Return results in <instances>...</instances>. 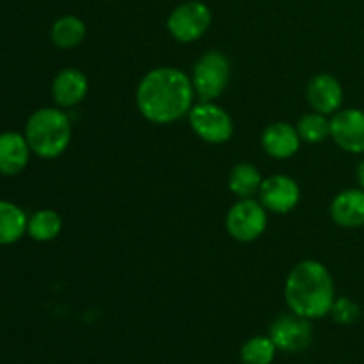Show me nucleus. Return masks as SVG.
<instances>
[{
  "label": "nucleus",
  "instance_id": "11",
  "mask_svg": "<svg viewBox=\"0 0 364 364\" xmlns=\"http://www.w3.org/2000/svg\"><path fill=\"white\" fill-rule=\"evenodd\" d=\"M306 100L315 112L333 116L343 103V87L340 80L331 73H318L308 82Z\"/></svg>",
  "mask_w": 364,
  "mask_h": 364
},
{
  "label": "nucleus",
  "instance_id": "17",
  "mask_svg": "<svg viewBox=\"0 0 364 364\" xmlns=\"http://www.w3.org/2000/svg\"><path fill=\"white\" fill-rule=\"evenodd\" d=\"M85 34H87L85 23L75 14L60 16L59 20L53 21L52 31H50V38H52L53 45L63 50H70L80 45L85 39Z\"/></svg>",
  "mask_w": 364,
  "mask_h": 364
},
{
  "label": "nucleus",
  "instance_id": "21",
  "mask_svg": "<svg viewBox=\"0 0 364 364\" xmlns=\"http://www.w3.org/2000/svg\"><path fill=\"white\" fill-rule=\"evenodd\" d=\"M277 347L270 336L249 338L240 348V361L244 364H272Z\"/></svg>",
  "mask_w": 364,
  "mask_h": 364
},
{
  "label": "nucleus",
  "instance_id": "6",
  "mask_svg": "<svg viewBox=\"0 0 364 364\" xmlns=\"http://www.w3.org/2000/svg\"><path fill=\"white\" fill-rule=\"evenodd\" d=\"M212 11L199 0H188L174 7L167 18V31L178 43H194L208 32Z\"/></svg>",
  "mask_w": 364,
  "mask_h": 364
},
{
  "label": "nucleus",
  "instance_id": "9",
  "mask_svg": "<svg viewBox=\"0 0 364 364\" xmlns=\"http://www.w3.org/2000/svg\"><path fill=\"white\" fill-rule=\"evenodd\" d=\"M331 139L352 155L364 153V110L340 109L331 117Z\"/></svg>",
  "mask_w": 364,
  "mask_h": 364
},
{
  "label": "nucleus",
  "instance_id": "20",
  "mask_svg": "<svg viewBox=\"0 0 364 364\" xmlns=\"http://www.w3.org/2000/svg\"><path fill=\"white\" fill-rule=\"evenodd\" d=\"M297 132L301 135L302 142L308 144H320L331 137V119L320 112H308L299 119Z\"/></svg>",
  "mask_w": 364,
  "mask_h": 364
},
{
  "label": "nucleus",
  "instance_id": "7",
  "mask_svg": "<svg viewBox=\"0 0 364 364\" xmlns=\"http://www.w3.org/2000/svg\"><path fill=\"white\" fill-rule=\"evenodd\" d=\"M226 230L233 240L249 244L265 233L267 210L255 199H238L226 213Z\"/></svg>",
  "mask_w": 364,
  "mask_h": 364
},
{
  "label": "nucleus",
  "instance_id": "14",
  "mask_svg": "<svg viewBox=\"0 0 364 364\" xmlns=\"http://www.w3.org/2000/svg\"><path fill=\"white\" fill-rule=\"evenodd\" d=\"M331 219L345 230H358L364 226V191L347 188L334 196L331 203Z\"/></svg>",
  "mask_w": 364,
  "mask_h": 364
},
{
  "label": "nucleus",
  "instance_id": "4",
  "mask_svg": "<svg viewBox=\"0 0 364 364\" xmlns=\"http://www.w3.org/2000/svg\"><path fill=\"white\" fill-rule=\"evenodd\" d=\"M230 59L219 50L203 53L192 70V85L199 102H213L224 92L230 84Z\"/></svg>",
  "mask_w": 364,
  "mask_h": 364
},
{
  "label": "nucleus",
  "instance_id": "2",
  "mask_svg": "<svg viewBox=\"0 0 364 364\" xmlns=\"http://www.w3.org/2000/svg\"><path fill=\"white\" fill-rule=\"evenodd\" d=\"M336 288L329 269L316 259L299 262L284 281V301L290 311L309 320L329 315Z\"/></svg>",
  "mask_w": 364,
  "mask_h": 364
},
{
  "label": "nucleus",
  "instance_id": "1",
  "mask_svg": "<svg viewBox=\"0 0 364 364\" xmlns=\"http://www.w3.org/2000/svg\"><path fill=\"white\" fill-rule=\"evenodd\" d=\"M191 77L173 66L155 68L141 78L135 103L144 119L155 124H171L188 116L194 107Z\"/></svg>",
  "mask_w": 364,
  "mask_h": 364
},
{
  "label": "nucleus",
  "instance_id": "15",
  "mask_svg": "<svg viewBox=\"0 0 364 364\" xmlns=\"http://www.w3.org/2000/svg\"><path fill=\"white\" fill-rule=\"evenodd\" d=\"M31 146L25 135L16 132H4L0 134V173L6 176L20 174L27 167Z\"/></svg>",
  "mask_w": 364,
  "mask_h": 364
},
{
  "label": "nucleus",
  "instance_id": "8",
  "mask_svg": "<svg viewBox=\"0 0 364 364\" xmlns=\"http://www.w3.org/2000/svg\"><path fill=\"white\" fill-rule=\"evenodd\" d=\"M269 336L277 347V350L288 352V354L302 352L313 341L311 320L304 318L294 311L283 313L272 322Z\"/></svg>",
  "mask_w": 364,
  "mask_h": 364
},
{
  "label": "nucleus",
  "instance_id": "3",
  "mask_svg": "<svg viewBox=\"0 0 364 364\" xmlns=\"http://www.w3.org/2000/svg\"><path fill=\"white\" fill-rule=\"evenodd\" d=\"M25 139L31 151L41 159H57L66 151L71 141V121L55 107L39 109L25 124Z\"/></svg>",
  "mask_w": 364,
  "mask_h": 364
},
{
  "label": "nucleus",
  "instance_id": "23",
  "mask_svg": "<svg viewBox=\"0 0 364 364\" xmlns=\"http://www.w3.org/2000/svg\"><path fill=\"white\" fill-rule=\"evenodd\" d=\"M355 180H358L359 188L364 191V160H361L358 164V167H355Z\"/></svg>",
  "mask_w": 364,
  "mask_h": 364
},
{
  "label": "nucleus",
  "instance_id": "10",
  "mask_svg": "<svg viewBox=\"0 0 364 364\" xmlns=\"http://www.w3.org/2000/svg\"><path fill=\"white\" fill-rule=\"evenodd\" d=\"M258 196L259 203L265 206L267 212L288 213L301 201V187L291 176L272 174L269 178H263Z\"/></svg>",
  "mask_w": 364,
  "mask_h": 364
},
{
  "label": "nucleus",
  "instance_id": "5",
  "mask_svg": "<svg viewBox=\"0 0 364 364\" xmlns=\"http://www.w3.org/2000/svg\"><path fill=\"white\" fill-rule=\"evenodd\" d=\"M194 134L208 144H224L233 137V119L215 102H199L188 112Z\"/></svg>",
  "mask_w": 364,
  "mask_h": 364
},
{
  "label": "nucleus",
  "instance_id": "16",
  "mask_svg": "<svg viewBox=\"0 0 364 364\" xmlns=\"http://www.w3.org/2000/svg\"><path fill=\"white\" fill-rule=\"evenodd\" d=\"M263 176L258 167L251 162L235 164L228 176V187L238 199H251L259 192Z\"/></svg>",
  "mask_w": 364,
  "mask_h": 364
},
{
  "label": "nucleus",
  "instance_id": "18",
  "mask_svg": "<svg viewBox=\"0 0 364 364\" xmlns=\"http://www.w3.org/2000/svg\"><path fill=\"white\" fill-rule=\"evenodd\" d=\"M27 217L20 206L0 201V245H9L27 233Z\"/></svg>",
  "mask_w": 364,
  "mask_h": 364
},
{
  "label": "nucleus",
  "instance_id": "22",
  "mask_svg": "<svg viewBox=\"0 0 364 364\" xmlns=\"http://www.w3.org/2000/svg\"><path fill=\"white\" fill-rule=\"evenodd\" d=\"M329 315L340 326H354L359 320V316H361V308L350 297H336Z\"/></svg>",
  "mask_w": 364,
  "mask_h": 364
},
{
  "label": "nucleus",
  "instance_id": "13",
  "mask_svg": "<svg viewBox=\"0 0 364 364\" xmlns=\"http://www.w3.org/2000/svg\"><path fill=\"white\" fill-rule=\"evenodd\" d=\"M301 135L297 127L284 121L269 124L262 134V148L269 156L276 160H288L301 148Z\"/></svg>",
  "mask_w": 364,
  "mask_h": 364
},
{
  "label": "nucleus",
  "instance_id": "19",
  "mask_svg": "<svg viewBox=\"0 0 364 364\" xmlns=\"http://www.w3.org/2000/svg\"><path fill=\"white\" fill-rule=\"evenodd\" d=\"M63 231V219L53 210H39L28 219L27 233L36 242H50Z\"/></svg>",
  "mask_w": 364,
  "mask_h": 364
},
{
  "label": "nucleus",
  "instance_id": "12",
  "mask_svg": "<svg viewBox=\"0 0 364 364\" xmlns=\"http://www.w3.org/2000/svg\"><path fill=\"white\" fill-rule=\"evenodd\" d=\"M89 80L84 71L77 68H64L52 82V98L60 109H71L82 103L87 96Z\"/></svg>",
  "mask_w": 364,
  "mask_h": 364
}]
</instances>
